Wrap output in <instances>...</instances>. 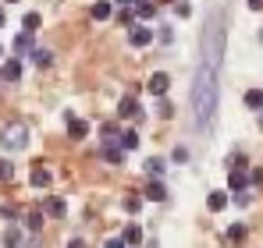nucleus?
<instances>
[{"label":"nucleus","mask_w":263,"mask_h":248,"mask_svg":"<svg viewBox=\"0 0 263 248\" xmlns=\"http://www.w3.org/2000/svg\"><path fill=\"white\" fill-rule=\"evenodd\" d=\"M153 14H157V4H153V0H139V4H135V18H146V22H149Z\"/></svg>","instance_id":"17"},{"label":"nucleus","mask_w":263,"mask_h":248,"mask_svg":"<svg viewBox=\"0 0 263 248\" xmlns=\"http://www.w3.org/2000/svg\"><path fill=\"white\" fill-rule=\"evenodd\" d=\"M249 4V11H263V0H246Z\"/></svg>","instance_id":"35"},{"label":"nucleus","mask_w":263,"mask_h":248,"mask_svg":"<svg viewBox=\"0 0 263 248\" xmlns=\"http://www.w3.org/2000/svg\"><path fill=\"white\" fill-rule=\"evenodd\" d=\"M64 121H68V138H86L89 135V121H79L71 110L64 114Z\"/></svg>","instance_id":"8"},{"label":"nucleus","mask_w":263,"mask_h":248,"mask_svg":"<svg viewBox=\"0 0 263 248\" xmlns=\"http://www.w3.org/2000/svg\"><path fill=\"white\" fill-rule=\"evenodd\" d=\"M25 227H29L32 234H36V231L43 227V213H29V216H25Z\"/></svg>","instance_id":"24"},{"label":"nucleus","mask_w":263,"mask_h":248,"mask_svg":"<svg viewBox=\"0 0 263 248\" xmlns=\"http://www.w3.org/2000/svg\"><path fill=\"white\" fill-rule=\"evenodd\" d=\"M171 114H175V107H171V103L160 96V103H157V117H171Z\"/></svg>","instance_id":"27"},{"label":"nucleus","mask_w":263,"mask_h":248,"mask_svg":"<svg viewBox=\"0 0 263 248\" xmlns=\"http://www.w3.org/2000/svg\"><path fill=\"white\" fill-rule=\"evenodd\" d=\"M146 89H149L153 96H167V89H171V75H167V71H153L149 82H146Z\"/></svg>","instance_id":"5"},{"label":"nucleus","mask_w":263,"mask_h":248,"mask_svg":"<svg viewBox=\"0 0 263 248\" xmlns=\"http://www.w3.org/2000/svg\"><path fill=\"white\" fill-rule=\"evenodd\" d=\"M260 124H263V117H260Z\"/></svg>","instance_id":"42"},{"label":"nucleus","mask_w":263,"mask_h":248,"mask_svg":"<svg viewBox=\"0 0 263 248\" xmlns=\"http://www.w3.org/2000/svg\"><path fill=\"white\" fill-rule=\"evenodd\" d=\"M260 43H263V32H260Z\"/></svg>","instance_id":"41"},{"label":"nucleus","mask_w":263,"mask_h":248,"mask_svg":"<svg viewBox=\"0 0 263 248\" xmlns=\"http://www.w3.org/2000/svg\"><path fill=\"white\" fill-rule=\"evenodd\" d=\"M142 167H146V174H149V177H164V170H167L160 156H149V160H146Z\"/></svg>","instance_id":"16"},{"label":"nucleus","mask_w":263,"mask_h":248,"mask_svg":"<svg viewBox=\"0 0 263 248\" xmlns=\"http://www.w3.org/2000/svg\"><path fill=\"white\" fill-rule=\"evenodd\" d=\"M43 213H46V216H53V220H61V216L68 213V202H64L61 195H50V199L43 202Z\"/></svg>","instance_id":"11"},{"label":"nucleus","mask_w":263,"mask_h":248,"mask_svg":"<svg viewBox=\"0 0 263 248\" xmlns=\"http://www.w3.org/2000/svg\"><path fill=\"white\" fill-rule=\"evenodd\" d=\"M4 248H22V231L18 227H7L4 231Z\"/></svg>","instance_id":"18"},{"label":"nucleus","mask_w":263,"mask_h":248,"mask_svg":"<svg viewBox=\"0 0 263 248\" xmlns=\"http://www.w3.org/2000/svg\"><path fill=\"white\" fill-rule=\"evenodd\" d=\"M118 22H121V25H132V22H135V7H125V11H118Z\"/></svg>","instance_id":"29"},{"label":"nucleus","mask_w":263,"mask_h":248,"mask_svg":"<svg viewBox=\"0 0 263 248\" xmlns=\"http://www.w3.org/2000/svg\"><path fill=\"white\" fill-rule=\"evenodd\" d=\"M206 206H210V213H220V209H228V192H210Z\"/></svg>","instance_id":"15"},{"label":"nucleus","mask_w":263,"mask_h":248,"mask_svg":"<svg viewBox=\"0 0 263 248\" xmlns=\"http://www.w3.org/2000/svg\"><path fill=\"white\" fill-rule=\"evenodd\" d=\"M14 177V163L11 160H0V181H11Z\"/></svg>","instance_id":"26"},{"label":"nucleus","mask_w":263,"mask_h":248,"mask_svg":"<svg viewBox=\"0 0 263 248\" xmlns=\"http://www.w3.org/2000/svg\"><path fill=\"white\" fill-rule=\"evenodd\" d=\"M68 248H89V245L82 241V238H71V241H68Z\"/></svg>","instance_id":"34"},{"label":"nucleus","mask_w":263,"mask_h":248,"mask_svg":"<svg viewBox=\"0 0 263 248\" xmlns=\"http://www.w3.org/2000/svg\"><path fill=\"white\" fill-rule=\"evenodd\" d=\"M89 18H92V22H107V18H114V4H110V0H96V4L89 7Z\"/></svg>","instance_id":"9"},{"label":"nucleus","mask_w":263,"mask_h":248,"mask_svg":"<svg viewBox=\"0 0 263 248\" xmlns=\"http://www.w3.org/2000/svg\"><path fill=\"white\" fill-rule=\"evenodd\" d=\"M118 138H121V146H125V149H139V131H121V135H118Z\"/></svg>","instance_id":"23"},{"label":"nucleus","mask_w":263,"mask_h":248,"mask_svg":"<svg viewBox=\"0 0 263 248\" xmlns=\"http://www.w3.org/2000/svg\"><path fill=\"white\" fill-rule=\"evenodd\" d=\"M103 248H128V241H125V238H107Z\"/></svg>","instance_id":"31"},{"label":"nucleus","mask_w":263,"mask_h":248,"mask_svg":"<svg viewBox=\"0 0 263 248\" xmlns=\"http://www.w3.org/2000/svg\"><path fill=\"white\" fill-rule=\"evenodd\" d=\"M189 160V149H175V163H185Z\"/></svg>","instance_id":"33"},{"label":"nucleus","mask_w":263,"mask_h":248,"mask_svg":"<svg viewBox=\"0 0 263 248\" xmlns=\"http://www.w3.org/2000/svg\"><path fill=\"white\" fill-rule=\"evenodd\" d=\"M40 25H43V18H40V14H36V11H29V14H25V18H22V29H25V32H36V29H40Z\"/></svg>","instance_id":"21"},{"label":"nucleus","mask_w":263,"mask_h":248,"mask_svg":"<svg viewBox=\"0 0 263 248\" xmlns=\"http://www.w3.org/2000/svg\"><path fill=\"white\" fill-rule=\"evenodd\" d=\"M0 82H22V57H11L0 64Z\"/></svg>","instance_id":"4"},{"label":"nucleus","mask_w":263,"mask_h":248,"mask_svg":"<svg viewBox=\"0 0 263 248\" xmlns=\"http://www.w3.org/2000/svg\"><path fill=\"white\" fill-rule=\"evenodd\" d=\"M220 53H224V36L220 25L214 18V29L203 36V60L192 82V121L196 128H210L217 117V103H220Z\"/></svg>","instance_id":"1"},{"label":"nucleus","mask_w":263,"mask_h":248,"mask_svg":"<svg viewBox=\"0 0 263 248\" xmlns=\"http://www.w3.org/2000/svg\"><path fill=\"white\" fill-rule=\"evenodd\" d=\"M22 248H40V241H25V245H22Z\"/></svg>","instance_id":"38"},{"label":"nucleus","mask_w":263,"mask_h":248,"mask_svg":"<svg viewBox=\"0 0 263 248\" xmlns=\"http://www.w3.org/2000/svg\"><path fill=\"white\" fill-rule=\"evenodd\" d=\"M4 22H7V11H4V7H0V29H4Z\"/></svg>","instance_id":"37"},{"label":"nucleus","mask_w":263,"mask_h":248,"mask_svg":"<svg viewBox=\"0 0 263 248\" xmlns=\"http://www.w3.org/2000/svg\"><path fill=\"white\" fill-rule=\"evenodd\" d=\"M118 117H125V121L139 117V99H135V96H121V99H118Z\"/></svg>","instance_id":"10"},{"label":"nucleus","mask_w":263,"mask_h":248,"mask_svg":"<svg viewBox=\"0 0 263 248\" xmlns=\"http://www.w3.org/2000/svg\"><path fill=\"white\" fill-rule=\"evenodd\" d=\"M29 184H32V188H50V170H46V167H32Z\"/></svg>","instance_id":"14"},{"label":"nucleus","mask_w":263,"mask_h":248,"mask_svg":"<svg viewBox=\"0 0 263 248\" xmlns=\"http://www.w3.org/2000/svg\"><path fill=\"white\" fill-rule=\"evenodd\" d=\"M32 60H36V64H40V68H50V64H53V53H50V50H43V46H40V50H32Z\"/></svg>","instance_id":"22"},{"label":"nucleus","mask_w":263,"mask_h":248,"mask_svg":"<svg viewBox=\"0 0 263 248\" xmlns=\"http://www.w3.org/2000/svg\"><path fill=\"white\" fill-rule=\"evenodd\" d=\"M125 209H128V213H139V209H142V199L128 195V199H125Z\"/></svg>","instance_id":"30"},{"label":"nucleus","mask_w":263,"mask_h":248,"mask_svg":"<svg viewBox=\"0 0 263 248\" xmlns=\"http://www.w3.org/2000/svg\"><path fill=\"white\" fill-rule=\"evenodd\" d=\"M228 241H246V227L242 223H231L228 227Z\"/></svg>","instance_id":"25"},{"label":"nucleus","mask_w":263,"mask_h":248,"mask_svg":"<svg viewBox=\"0 0 263 248\" xmlns=\"http://www.w3.org/2000/svg\"><path fill=\"white\" fill-rule=\"evenodd\" d=\"M146 199H149V202H164V199H167V184H164L160 177H149V181H146Z\"/></svg>","instance_id":"7"},{"label":"nucleus","mask_w":263,"mask_h":248,"mask_svg":"<svg viewBox=\"0 0 263 248\" xmlns=\"http://www.w3.org/2000/svg\"><path fill=\"white\" fill-rule=\"evenodd\" d=\"M121 238H125V241H128V245H139V241H142V227H139V223H128V227H125V234H121Z\"/></svg>","instance_id":"20"},{"label":"nucleus","mask_w":263,"mask_h":248,"mask_svg":"<svg viewBox=\"0 0 263 248\" xmlns=\"http://www.w3.org/2000/svg\"><path fill=\"white\" fill-rule=\"evenodd\" d=\"M125 153H128V149H125L121 142H114V138H110V142L103 146V160H107V163H114V167L125 163Z\"/></svg>","instance_id":"6"},{"label":"nucleus","mask_w":263,"mask_h":248,"mask_svg":"<svg viewBox=\"0 0 263 248\" xmlns=\"http://www.w3.org/2000/svg\"><path fill=\"white\" fill-rule=\"evenodd\" d=\"M7 4H18V0H7Z\"/></svg>","instance_id":"39"},{"label":"nucleus","mask_w":263,"mask_h":248,"mask_svg":"<svg viewBox=\"0 0 263 248\" xmlns=\"http://www.w3.org/2000/svg\"><path fill=\"white\" fill-rule=\"evenodd\" d=\"M0 146L7 149V153H22L25 146H29V128L22 121H11L4 131H0Z\"/></svg>","instance_id":"2"},{"label":"nucleus","mask_w":263,"mask_h":248,"mask_svg":"<svg viewBox=\"0 0 263 248\" xmlns=\"http://www.w3.org/2000/svg\"><path fill=\"white\" fill-rule=\"evenodd\" d=\"M175 11H178V18H189V14H192V4H189V0H178Z\"/></svg>","instance_id":"28"},{"label":"nucleus","mask_w":263,"mask_h":248,"mask_svg":"<svg viewBox=\"0 0 263 248\" xmlns=\"http://www.w3.org/2000/svg\"><path fill=\"white\" fill-rule=\"evenodd\" d=\"M11 46H14V57H25V53H32V50H36V46H32V32H25V29H22V32L14 36V43H11Z\"/></svg>","instance_id":"12"},{"label":"nucleus","mask_w":263,"mask_h":248,"mask_svg":"<svg viewBox=\"0 0 263 248\" xmlns=\"http://www.w3.org/2000/svg\"><path fill=\"white\" fill-rule=\"evenodd\" d=\"M118 4H121V7H135L139 0H118Z\"/></svg>","instance_id":"36"},{"label":"nucleus","mask_w":263,"mask_h":248,"mask_svg":"<svg viewBox=\"0 0 263 248\" xmlns=\"http://www.w3.org/2000/svg\"><path fill=\"white\" fill-rule=\"evenodd\" d=\"M228 184H231V192H246L249 188V174L246 170H228Z\"/></svg>","instance_id":"13"},{"label":"nucleus","mask_w":263,"mask_h":248,"mask_svg":"<svg viewBox=\"0 0 263 248\" xmlns=\"http://www.w3.org/2000/svg\"><path fill=\"white\" fill-rule=\"evenodd\" d=\"M157 36H160V43H175V32H171V29H167V25H164V29H160V32H157Z\"/></svg>","instance_id":"32"},{"label":"nucleus","mask_w":263,"mask_h":248,"mask_svg":"<svg viewBox=\"0 0 263 248\" xmlns=\"http://www.w3.org/2000/svg\"><path fill=\"white\" fill-rule=\"evenodd\" d=\"M246 107L249 110H263V89H249L246 92Z\"/></svg>","instance_id":"19"},{"label":"nucleus","mask_w":263,"mask_h":248,"mask_svg":"<svg viewBox=\"0 0 263 248\" xmlns=\"http://www.w3.org/2000/svg\"><path fill=\"white\" fill-rule=\"evenodd\" d=\"M0 57H4V46H0Z\"/></svg>","instance_id":"40"},{"label":"nucleus","mask_w":263,"mask_h":248,"mask_svg":"<svg viewBox=\"0 0 263 248\" xmlns=\"http://www.w3.org/2000/svg\"><path fill=\"white\" fill-rule=\"evenodd\" d=\"M128 43L135 46V50L149 46V43H153V29H149V25H132L128 29Z\"/></svg>","instance_id":"3"}]
</instances>
